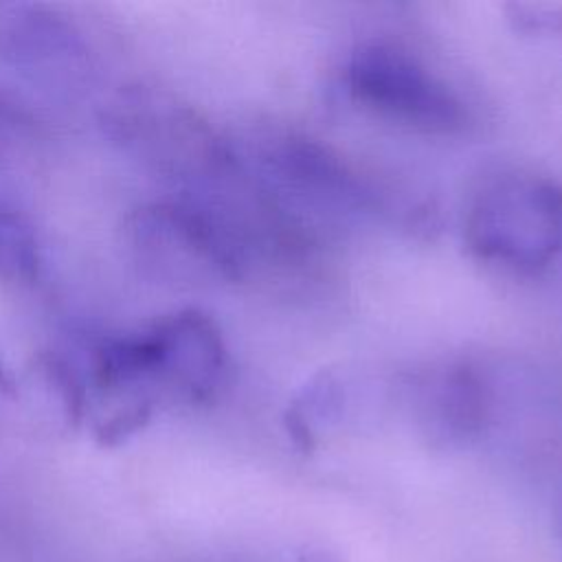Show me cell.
Masks as SVG:
<instances>
[{
	"label": "cell",
	"instance_id": "2",
	"mask_svg": "<svg viewBox=\"0 0 562 562\" xmlns=\"http://www.w3.org/2000/svg\"><path fill=\"white\" fill-rule=\"evenodd\" d=\"M349 94L362 108L426 134H452L468 121L457 92L411 50L384 40L353 48L345 70Z\"/></svg>",
	"mask_w": 562,
	"mask_h": 562
},
{
	"label": "cell",
	"instance_id": "1",
	"mask_svg": "<svg viewBox=\"0 0 562 562\" xmlns=\"http://www.w3.org/2000/svg\"><path fill=\"white\" fill-rule=\"evenodd\" d=\"M463 228L481 261L538 272L562 252V187L536 173H498L470 200Z\"/></svg>",
	"mask_w": 562,
	"mask_h": 562
},
{
	"label": "cell",
	"instance_id": "5",
	"mask_svg": "<svg viewBox=\"0 0 562 562\" xmlns=\"http://www.w3.org/2000/svg\"><path fill=\"white\" fill-rule=\"evenodd\" d=\"M514 20L518 22L520 29L527 31H562V4L551 7V4H518L514 7Z\"/></svg>",
	"mask_w": 562,
	"mask_h": 562
},
{
	"label": "cell",
	"instance_id": "4",
	"mask_svg": "<svg viewBox=\"0 0 562 562\" xmlns=\"http://www.w3.org/2000/svg\"><path fill=\"white\" fill-rule=\"evenodd\" d=\"M485 389L468 367H443L415 386V413L439 439H463L485 417Z\"/></svg>",
	"mask_w": 562,
	"mask_h": 562
},
{
	"label": "cell",
	"instance_id": "3",
	"mask_svg": "<svg viewBox=\"0 0 562 562\" xmlns=\"http://www.w3.org/2000/svg\"><path fill=\"white\" fill-rule=\"evenodd\" d=\"M149 378L202 402L222 382L226 353L217 327L198 312H184L147 336Z\"/></svg>",
	"mask_w": 562,
	"mask_h": 562
}]
</instances>
